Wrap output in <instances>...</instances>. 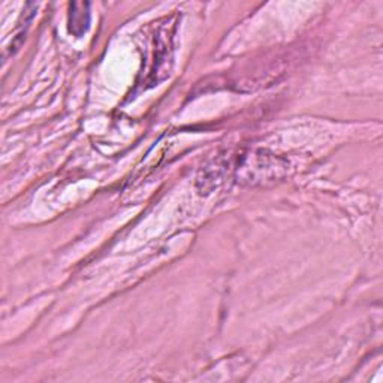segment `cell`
I'll list each match as a JSON object with an SVG mask.
<instances>
[{"label":"cell","instance_id":"6da1fadb","mask_svg":"<svg viewBox=\"0 0 383 383\" xmlns=\"http://www.w3.org/2000/svg\"><path fill=\"white\" fill-rule=\"evenodd\" d=\"M90 5L89 3H72L71 11H69V29L76 37L81 34L89 29L90 23Z\"/></svg>","mask_w":383,"mask_h":383}]
</instances>
